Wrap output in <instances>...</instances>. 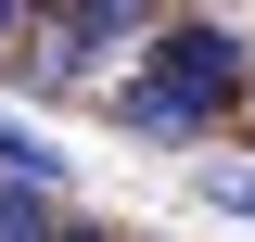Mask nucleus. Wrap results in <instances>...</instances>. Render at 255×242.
Here are the masks:
<instances>
[{"mask_svg":"<svg viewBox=\"0 0 255 242\" xmlns=\"http://www.w3.org/2000/svg\"><path fill=\"white\" fill-rule=\"evenodd\" d=\"M140 77H166V90H179V102H204V115H230V102L255 90V64H243V38H230V26H166Z\"/></svg>","mask_w":255,"mask_h":242,"instance_id":"f257e3e1","label":"nucleus"},{"mask_svg":"<svg viewBox=\"0 0 255 242\" xmlns=\"http://www.w3.org/2000/svg\"><path fill=\"white\" fill-rule=\"evenodd\" d=\"M115 127H128V140H153V153H191L217 115H204V102H179L166 77H128V90H115Z\"/></svg>","mask_w":255,"mask_h":242,"instance_id":"f03ea898","label":"nucleus"},{"mask_svg":"<svg viewBox=\"0 0 255 242\" xmlns=\"http://www.w3.org/2000/svg\"><path fill=\"white\" fill-rule=\"evenodd\" d=\"M26 26H51V38L90 51V38H140V26H153V0H38Z\"/></svg>","mask_w":255,"mask_h":242,"instance_id":"7ed1b4c3","label":"nucleus"},{"mask_svg":"<svg viewBox=\"0 0 255 242\" xmlns=\"http://www.w3.org/2000/svg\"><path fill=\"white\" fill-rule=\"evenodd\" d=\"M0 179H38V191H64V140H38V127H13V115H0Z\"/></svg>","mask_w":255,"mask_h":242,"instance_id":"20e7f679","label":"nucleus"},{"mask_svg":"<svg viewBox=\"0 0 255 242\" xmlns=\"http://www.w3.org/2000/svg\"><path fill=\"white\" fill-rule=\"evenodd\" d=\"M0 242H51V191L38 179H0Z\"/></svg>","mask_w":255,"mask_h":242,"instance_id":"39448f33","label":"nucleus"},{"mask_svg":"<svg viewBox=\"0 0 255 242\" xmlns=\"http://www.w3.org/2000/svg\"><path fill=\"white\" fill-rule=\"evenodd\" d=\"M204 204H230V217H255V166H217V179H204Z\"/></svg>","mask_w":255,"mask_h":242,"instance_id":"423d86ee","label":"nucleus"},{"mask_svg":"<svg viewBox=\"0 0 255 242\" xmlns=\"http://www.w3.org/2000/svg\"><path fill=\"white\" fill-rule=\"evenodd\" d=\"M26 13H38V0H0V38H26Z\"/></svg>","mask_w":255,"mask_h":242,"instance_id":"0eeeda50","label":"nucleus"},{"mask_svg":"<svg viewBox=\"0 0 255 242\" xmlns=\"http://www.w3.org/2000/svg\"><path fill=\"white\" fill-rule=\"evenodd\" d=\"M51 242H115V230H51Z\"/></svg>","mask_w":255,"mask_h":242,"instance_id":"6e6552de","label":"nucleus"}]
</instances>
